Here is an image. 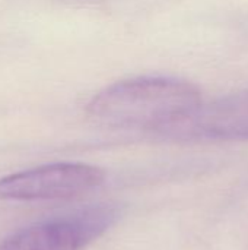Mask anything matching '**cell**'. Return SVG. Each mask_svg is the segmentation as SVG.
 I'll return each instance as SVG.
<instances>
[{"label": "cell", "instance_id": "cell-1", "mask_svg": "<svg viewBox=\"0 0 248 250\" xmlns=\"http://www.w3.org/2000/svg\"><path fill=\"white\" fill-rule=\"evenodd\" d=\"M200 89L171 76H137L96 92L88 114L99 125L170 136L203 105Z\"/></svg>", "mask_w": 248, "mask_h": 250}, {"label": "cell", "instance_id": "cell-2", "mask_svg": "<svg viewBox=\"0 0 248 250\" xmlns=\"http://www.w3.org/2000/svg\"><path fill=\"white\" fill-rule=\"evenodd\" d=\"M121 209L98 205L41 221L7 236L0 250H82L117 224Z\"/></svg>", "mask_w": 248, "mask_h": 250}, {"label": "cell", "instance_id": "cell-3", "mask_svg": "<svg viewBox=\"0 0 248 250\" xmlns=\"http://www.w3.org/2000/svg\"><path fill=\"white\" fill-rule=\"evenodd\" d=\"M105 173L86 163H53L0 177V201H64L98 189Z\"/></svg>", "mask_w": 248, "mask_h": 250}, {"label": "cell", "instance_id": "cell-4", "mask_svg": "<svg viewBox=\"0 0 248 250\" xmlns=\"http://www.w3.org/2000/svg\"><path fill=\"white\" fill-rule=\"evenodd\" d=\"M168 138L248 141V88L203 103L199 111Z\"/></svg>", "mask_w": 248, "mask_h": 250}]
</instances>
